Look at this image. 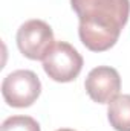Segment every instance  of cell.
Segmentation results:
<instances>
[{
	"label": "cell",
	"instance_id": "obj_2",
	"mask_svg": "<svg viewBox=\"0 0 130 131\" xmlns=\"http://www.w3.org/2000/svg\"><path fill=\"white\" fill-rule=\"evenodd\" d=\"M15 41L20 53L32 61H43L55 44L52 28L38 18L25 21L17 31Z\"/></svg>",
	"mask_w": 130,
	"mask_h": 131
},
{
	"label": "cell",
	"instance_id": "obj_6",
	"mask_svg": "<svg viewBox=\"0 0 130 131\" xmlns=\"http://www.w3.org/2000/svg\"><path fill=\"white\" fill-rule=\"evenodd\" d=\"M107 119L115 131H130V95H118L109 102Z\"/></svg>",
	"mask_w": 130,
	"mask_h": 131
},
{
	"label": "cell",
	"instance_id": "obj_1",
	"mask_svg": "<svg viewBox=\"0 0 130 131\" xmlns=\"http://www.w3.org/2000/svg\"><path fill=\"white\" fill-rule=\"evenodd\" d=\"M78 15V35L92 52L113 47L129 21L130 0H70Z\"/></svg>",
	"mask_w": 130,
	"mask_h": 131
},
{
	"label": "cell",
	"instance_id": "obj_3",
	"mask_svg": "<svg viewBox=\"0 0 130 131\" xmlns=\"http://www.w3.org/2000/svg\"><path fill=\"white\" fill-rule=\"evenodd\" d=\"M41 93V82L32 70L20 69L11 72L2 82L5 102L14 108L31 107Z\"/></svg>",
	"mask_w": 130,
	"mask_h": 131
},
{
	"label": "cell",
	"instance_id": "obj_7",
	"mask_svg": "<svg viewBox=\"0 0 130 131\" xmlns=\"http://www.w3.org/2000/svg\"><path fill=\"white\" fill-rule=\"evenodd\" d=\"M2 131H41V128L31 116H11L3 121Z\"/></svg>",
	"mask_w": 130,
	"mask_h": 131
},
{
	"label": "cell",
	"instance_id": "obj_8",
	"mask_svg": "<svg viewBox=\"0 0 130 131\" xmlns=\"http://www.w3.org/2000/svg\"><path fill=\"white\" fill-rule=\"evenodd\" d=\"M57 131H75V130H70V128H60V130Z\"/></svg>",
	"mask_w": 130,
	"mask_h": 131
},
{
	"label": "cell",
	"instance_id": "obj_5",
	"mask_svg": "<svg viewBox=\"0 0 130 131\" xmlns=\"http://www.w3.org/2000/svg\"><path fill=\"white\" fill-rule=\"evenodd\" d=\"M84 89L89 98L97 104H109L119 95L121 76L116 69L98 66L92 69L84 81Z\"/></svg>",
	"mask_w": 130,
	"mask_h": 131
},
{
	"label": "cell",
	"instance_id": "obj_4",
	"mask_svg": "<svg viewBox=\"0 0 130 131\" xmlns=\"http://www.w3.org/2000/svg\"><path fill=\"white\" fill-rule=\"evenodd\" d=\"M83 63V57L72 44L58 41L43 60V70L55 82H70L80 75Z\"/></svg>",
	"mask_w": 130,
	"mask_h": 131
}]
</instances>
